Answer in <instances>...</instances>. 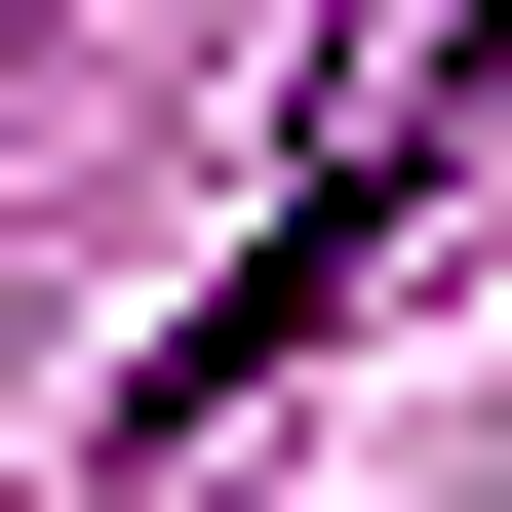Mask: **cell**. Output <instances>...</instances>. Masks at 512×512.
Instances as JSON below:
<instances>
[{
  "label": "cell",
  "instance_id": "1",
  "mask_svg": "<svg viewBox=\"0 0 512 512\" xmlns=\"http://www.w3.org/2000/svg\"><path fill=\"white\" fill-rule=\"evenodd\" d=\"M473 79H512V0H316V158H355V197H394V158H434V119H473Z\"/></svg>",
  "mask_w": 512,
  "mask_h": 512
},
{
  "label": "cell",
  "instance_id": "2",
  "mask_svg": "<svg viewBox=\"0 0 512 512\" xmlns=\"http://www.w3.org/2000/svg\"><path fill=\"white\" fill-rule=\"evenodd\" d=\"M0 79H40V0H0Z\"/></svg>",
  "mask_w": 512,
  "mask_h": 512
}]
</instances>
